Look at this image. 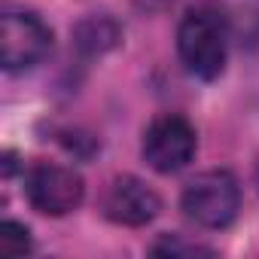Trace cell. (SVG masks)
<instances>
[{"label":"cell","instance_id":"1","mask_svg":"<svg viewBox=\"0 0 259 259\" xmlns=\"http://www.w3.org/2000/svg\"><path fill=\"white\" fill-rule=\"evenodd\" d=\"M229 43L232 34L213 7L189 10L177 25V55L183 67L204 82L223 73L229 58Z\"/></svg>","mask_w":259,"mask_h":259},{"label":"cell","instance_id":"5","mask_svg":"<svg viewBox=\"0 0 259 259\" xmlns=\"http://www.w3.org/2000/svg\"><path fill=\"white\" fill-rule=\"evenodd\" d=\"M25 195L34 210L46 217H67L85 198V180L67 165L37 162L25 174Z\"/></svg>","mask_w":259,"mask_h":259},{"label":"cell","instance_id":"2","mask_svg":"<svg viewBox=\"0 0 259 259\" xmlns=\"http://www.w3.org/2000/svg\"><path fill=\"white\" fill-rule=\"evenodd\" d=\"M180 207L201 229H226L241 210V186L226 168L201 171L186 183Z\"/></svg>","mask_w":259,"mask_h":259},{"label":"cell","instance_id":"4","mask_svg":"<svg viewBox=\"0 0 259 259\" xmlns=\"http://www.w3.org/2000/svg\"><path fill=\"white\" fill-rule=\"evenodd\" d=\"M198 150V135L186 116L180 113H162L156 116L147 132H144V144L141 153L147 159V165L159 174H177L183 171Z\"/></svg>","mask_w":259,"mask_h":259},{"label":"cell","instance_id":"3","mask_svg":"<svg viewBox=\"0 0 259 259\" xmlns=\"http://www.w3.org/2000/svg\"><path fill=\"white\" fill-rule=\"evenodd\" d=\"M52 52L49 25L28 10H7L0 16V64L7 73L37 67Z\"/></svg>","mask_w":259,"mask_h":259},{"label":"cell","instance_id":"9","mask_svg":"<svg viewBox=\"0 0 259 259\" xmlns=\"http://www.w3.org/2000/svg\"><path fill=\"white\" fill-rule=\"evenodd\" d=\"M31 232L16 223V220H7L4 223V232H0V253L4 256H22V253H31Z\"/></svg>","mask_w":259,"mask_h":259},{"label":"cell","instance_id":"8","mask_svg":"<svg viewBox=\"0 0 259 259\" xmlns=\"http://www.w3.org/2000/svg\"><path fill=\"white\" fill-rule=\"evenodd\" d=\"M213 10L220 13L238 46H259V0H213Z\"/></svg>","mask_w":259,"mask_h":259},{"label":"cell","instance_id":"10","mask_svg":"<svg viewBox=\"0 0 259 259\" xmlns=\"http://www.w3.org/2000/svg\"><path fill=\"white\" fill-rule=\"evenodd\" d=\"M153 250H156V253H210V250L195 247V244H180L177 238H168L165 244H156Z\"/></svg>","mask_w":259,"mask_h":259},{"label":"cell","instance_id":"7","mask_svg":"<svg viewBox=\"0 0 259 259\" xmlns=\"http://www.w3.org/2000/svg\"><path fill=\"white\" fill-rule=\"evenodd\" d=\"M119 40H122V25H119L113 16H107V13H101V16H85V19L73 28V46H76V52L85 55V58H98V55L116 49Z\"/></svg>","mask_w":259,"mask_h":259},{"label":"cell","instance_id":"6","mask_svg":"<svg viewBox=\"0 0 259 259\" xmlns=\"http://www.w3.org/2000/svg\"><path fill=\"white\" fill-rule=\"evenodd\" d=\"M162 201L159 195L135 174H122L116 177L107 192H104V217L116 226H147L159 217Z\"/></svg>","mask_w":259,"mask_h":259}]
</instances>
